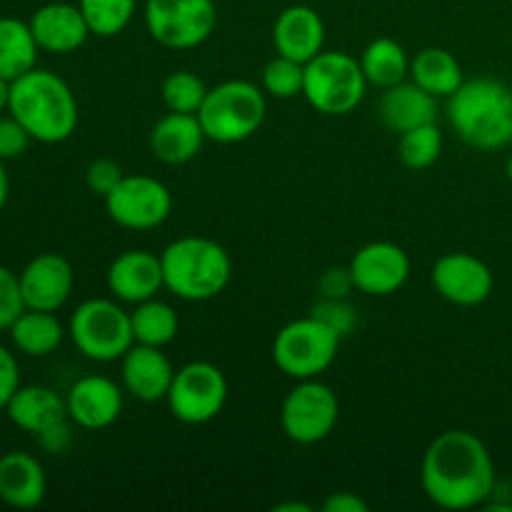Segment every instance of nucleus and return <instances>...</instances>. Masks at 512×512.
I'll use <instances>...</instances> for the list:
<instances>
[{"label":"nucleus","mask_w":512,"mask_h":512,"mask_svg":"<svg viewBox=\"0 0 512 512\" xmlns=\"http://www.w3.org/2000/svg\"><path fill=\"white\" fill-rule=\"evenodd\" d=\"M420 483L430 503L445 510H470L495 495L493 455L470 430H445L428 445L420 463Z\"/></svg>","instance_id":"f257e3e1"},{"label":"nucleus","mask_w":512,"mask_h":512,"mask_svg":"<svg viewBox=\"0 0 512 512\" xmlns=\"http://www.w3.org/2000/svg\"><path fill=\"white\" fill-rule=\"evenodd\" d=\"M448 120L470 148L503 150L512 145V88L498 78H470L448 98Z\"/></svg>","instance_id":"f03ea898"},{"label":"nucleus","mask_w":512,"mask_h":512,"mask_svg":"<svg viewBox=\"0 0 512 512\" xmlns=\"http://www.w3.org/2000/svg\"><path fill=\"white\" fill-rule=\"evenodd\" d=\"M8 113L23 123L30 138L45 145L65 143L78 128V100L73 88L53 70L33 68L13 80Z\"/></svg>","instance_id":"7ed1b4c3"},{"label":"nucleus","mask_w":512,"mask_h":512,"mask_svg":"<svg viewBox=\"0 0 512 512\" xmlns=\"http://www.w3.org/2000/svg\"><path fill=\"white\" fill-rule=\"evenodd\" d=\"M165 288L180 300L205 303L228 288L233 260L228 250L213 238L183 235L165 245L160 253Z\"/></svg>","instance_id":"20e7f679"},{"label":"nucleus","mask_w":512,"mask_h":512,"mask_svg":"<svg viewBox=\"0 0 512 512\" xmlns=\"http://www.w3.org/2000/svg\"><path fill=\"white\" fill-rule=\"evenodd\" d=\"M265 115H268L265 90L250 80H225L215 88H208V95L198 110L205 138L220 145L253 138L265 123Z\"/></svg>","instance_id":"39448f33"},{"label":"nucleus","mask_w":512,"mask_h":512,"mask_svg":"<svg viewBox=\"0 0 512 512\" xmlns=\"http://www.w3.org/2000/svg\"><path fill=\"white\" fill-rule=\"evenodd\" d=\"M68 335L78 353L95 363L120 360L135 345L130 313L115 298L83 300L70 315Z\"/></svg>","instance_id":"423d86ee"},{"label":"nucleus","mask_w":512,"mask_h":512,"mask_svg":"<svg viewBox=\"0 0 512 512\" xmlns=\"http://www.w3.org/2000/svg\"><path fill=\"white\" fill-rule=\"evenodd\" d=\"M368 78L360 60L343 50H323L305 63L303 95L318 113L348 115L363 103Z\"/></svg>","instance_id":"0eeeda50"},{"label":"nucleus","mask_w":512,"mask_h":512,"mask_svg":"<svg viewBox=\"0 0 512 512\" xmlns=\"http://www.w3.org/2000/svg\"><path fill=\"white\" fill-rule=\"evenodd\" d=\"M340 335L323 320L308 315L283 325L273 340V360L288 378H320L338 358Z\"/></svg>","instance_id":"6e6552de"},{"label":"nucleus","mask_w":512,"mask_h":512,"mask_svg":"<svg viewBox=\"0 0 512 512\" xmlns=\"http://www.w3.org/2000/svg\"><path fill=\"white\" fill-rule=\"evenodd\" d=\"M168 410L185 425H205L223 413L228 403V380L218 365L208 360H193L175 370L168 390Z\"/></svg>","instance_id":"1a4fd4ad"},{"label":"nucleus","mask_w":512,"mask_h":512,"mask_svg":"<svg viewBox=\"0 0 512 512\" xmlns=\"http://www.w3.org/2000/svg\"><path fill=\"white\" fill-rule=\"evenodd\" d=\"M143 15L150 38L173 50L198 48L218 25L213 0H145Z\"/></svg>","instance_id":"9d476101"},{"label":"nucleus","mask_w":512,"mask_h":512,"mask_svg":"<svg viewBox=\"0 0 512 512\" xmlns=\"http://www.w3.org/2000/svg\"><path fill=\"white\" fill-rule=\"evenodd\" d=\"M340 418V400L323 380H298L280 408L283 433L298 445L323 443Z\"/></svg>","instance_id":"9b49d317"},{"label":"nucleus","mask_w":512,"mask_h":512,"mask_svg":"<svg viewBox=\"0 0 512 512\" xmlns=\"http://www.w3.org/2000/svg\"><path fill=\"white\" fill-rule=\"evenodd\" d=\"M103 200L110 220L128 230H153L173 213L168 185L153 175H123Z\"/></svg>","instance_id":"f8f14e48"},{"label":"nucleus","mask_w":512,"mask_h":512,"mask_svg":"<svg viewBox=\"0 0 512 512\" xmlns=\"http://www.w3.org/2000/svg\"><path fill=\"white\" fill-rule=\"evenodd\" d=\"M435 293L460 308H475L490 298L495 288L493 270L473 253H445L430 270Z\"/></svg>","instance_id":"ddd939ff"},{"label":"nucleus","mask_w":512,"mask_h":512,"mask_svg":"<svg viewBox=\"0 0 512 512\" xmlns=\"http://www.w3.org/2000/svg\"><path fill=\"white\" fill-rule=\"evenodd\" d=\"M350 275L360 293L383 298L393 295L408 283L410 278V258L400 245L388 240H375L363 245L350 260Z\"/></svg>","instance_id":"4468645a"},{"label":"nucleus","mask_w":512,"mask_h":512,"mask_svg":"<svg viewBox=\"0 0 512 512\" xmlns=\"http://www.w3.org/2000/svg\"><path fill=\"white\" fill-rule=\"evenodd\" d=\"M18 280L25 308L55 313L73 295L75 273L73 265L63 255L40 253L20 270Z\"/></svg>","instance_id":"2eb2a0df"},{"label":"nucleus","mask_w":512,"mask_h":512,"mask_svg":"<svg viewBox=\"0 0 512 512\" xmlns=\"http://www.w3.org/2000/svg\"><path fill=\"white\" fill-rule=\"evenodd\" d=\"M65 403L70 420L78 428L103 430L110 428L123 413V390L105 375H85L70 385Z\"/></svg>","instance_id":"dca6fc26"},{"label":"nucleus","mask_w":512,"mask_h":512,"mask_svg":"<svg viewBox=\"0 0 512 512\" xmlns=\"http://www.w3.org/2000/svg\"><path fill=\"white\" fill-rule=\"evenodd\" d=\"M173 378L175 368L168 355L163 353V348L135 343L120 358V380H123V388L133 398L143 400V403H160V400L168 398Z\"/></svg>","instance_id":"f3484780"},{"label":"nucleus","mask_w":512,"mask_h":512,"mask_svg":"<svg viewBox=\"0 0 512 512\" xmlns=\"http://www.w3.org/2000/svg\"><path fill=\"white\" fill-rule=\"evenodd\" d=\"M165 288L160 255L150 250H125L110 263L108 290L120 303L138 305Z\"/></svg>","instance_id":"a211bd4d"},{"label":"nucleus","mask_w":512,"mask_h":512,"mask_svg":"<svg viewBox=\"0 0 512 512\" xmlns=\"http://www.w3.org/2000/svg\"><path fill=\"white\" fill-rule=\"evenodd\" d=\"M28 23L38 48L55 55H65L83 48L85 40L93 35L80 5L73 3L43 5V8L35 10Z\"/></svg>","instance_id":"6ab92c4d"},{"label":"nucleus","mask_w":512,"mask_h":512,"mask_svg":"<svg viewBox=\"0 0 512 512\" xmlns=\"http://www.w3.org/2000/svg\"><path fill=\"white\" fill-rule=\"evenodd\" d=\"M273 45L278 55L310 63L325 45V23L310 5H290L273 25Z\"/></svg>","instance_id":"aec40b11"},{"label":"nucleus","mask_w":512,"mask_h":512,"mask_svg":"<svg viewBox=\"0 0 512 512\" xmlns=\"http://www.w3.org/2000/svg\"><path fill=\"white\" fill-rule=\"evenodd\" d=\"M205 130L198 115L173 113L158 120L150 130V150L165 165H183L198 158L205 143Z\"/></svg>","instance_id":"412c9836"},{"label":"nucleus","mask_w":512,"mask_h":512,"mask_svg":"<svg viewBox=\"0 0 512 512\" xmlns=\"http://www.w3.org/2000/svg\"><path fill=\"white\" fill-rule=\"evenodd\" d=\"M48 493V478L38 458L28 453H5L0 458V500L15 510L38 508Z\"/></svg>","instance_id":"4be33fe9"},{"label":"nucleus","mask_w":512,"mask_h":512,"mask_svg":"<svg viewBox=\"0 0 512 512\" xmlns=\"http://www.w3.org/2000/svg\"><path fill=\"white\" fill-rule=\"evenodd\" d=\"M380 120L393 133H408L420 125L438 123V98L413 80H403V83L383 90Z\"/></svg>","instance_id":"5701e85b"},{"label":"nucleus","mask_w":512,"mask_h":512,"mask_svg":"<svg viewBox=\"0 0 512 512\" xmlns=\"http://www.w3.org/2000/svg\"><path fill=\"white\" fill-rule=\"evenodd\" d=\"M10 423L30 435H40L55 423L68 420V403L63 395L45 385H20L10 403L5 405Z\"/></svg>","instance_id":"b1692460"},{"label":"nucleus","mask_w":512,"mask_h":512,"mask_svg":"<svg viewBox=\"0 0 512 512\" xmlns=\"http://www.w3.org/2000/svg\"><path fill=\"white\" fill-rule=\"evenodd\" d=\"M8 333L15 348L23 355H28V358H45V355L55 353L65 338V328L58 320V315L48 313V310L30 308H25L15 318Z\"/></svg>","instance_id":"393cba45"},{"label":"nucleus","mask_w":512,"mask_h":512,"mask_svg":"<svg viewBox=\"0 0 512 512\" xmlns=\"http://www.w3.org/2000/svg\"><path fill=\"white\" fill-rule=\"evenodd\" d=\"M410 80L435 98H450L465 83V75L450 50L425 48L410 60Z\"/></svg>","instance_id":"a878e982"},{"label":"nucleus","mask_w":512,"mask_h":512,"mask_svg":"<svg viewBox=\"0 0 512 512\" xmlns=\"http://www.w3.org/2000/svg\"><path fill=\"white\" fill-rule=\"evenodd\" d=\"M38 43L30 23L18 18H0V75L8 80L23 78L38 63Z\"/></svg>","instance_id":"bb28decb"},{"label":"nucleus","mask_w":512,"mask_h":512,"mask_svg":"<svg viewBox=\"0 0 512 512\" xmlns=\"http://www.w3.org/2000/svg\"><path fill=\"white\" fill-rule=\"evenodd\" d=\"M360 68H363L365 78H368V85L385 90L408 78L410 60L398 40L375 38L360 55Z\"/></svg>","instance_id":"cd10ccee"},{"label":"nucleus","mask_w":512,"mask_h":512,"mask_svg":"<svg viewBox=\"0 0 512 512\" xmlns=\"http://www.w3.org/2000/svg\"><path fill=\"white\" fill-rule=\"evenodd\" d=\"M130 323H133L135 343L155 345V348L173 343L180 328L175 308L165 300H158V295L135 305V310H130Z\"/></svg>","instance_id":"c85d7f7f"},{"label":"nucleus","mask_w":512,"mask_h":512,"mask_svg":"<svg viewBox=\"0 0 512 512\" xmlns=\"http://www.w3.org/2000/svg\"><path fill=\"white\" fill-rule=\"evenodd\" d=\"M90 33L98 38H115L133 20L138 0H78Z\"/></svg>","instance_id":"c756f323"},{"label":"nucleus","mask_w":512,"mask_h":512,"mask_svg":"<svg viewBox=\"0 0 512 512\" xmlns=\"http://www.w3.org/2000/svg\"><path fill=\"white\" fill-rule=\"evenodd\" d=\"M443 153V133L438 123L420 125V128L400 133L398 158L408 170H425L435 165V160Z\"/></svg>","instance_id":"7c9ffc66"},{"label":"nucleus","mask_w":512,"mask_h":512,"mask_svg":"<svg viewBox=\"0 0 512 512\" xmlns=\"http://www.w3.org/2000/svg\"><path fill=\"white\" fill-rule=\"evenodd\" d=\"M160 95H163L165 108L173 110V113L198 115L200 105H203L205 95H208V88L190 70H175L160 85Z\"/></svg>","instance_id":"2f4dec72"},{"label":"nucleus","mask_w":512,"mask_h":512,"mask_svg":"<svg viewBox=\"0 0 512 512\" xmlns=\"http://www.w3.org/2000/svg\"><path fill=\"white\" fill-rule=\"evenodd\" d=\"M260 80H263L265 95H273L278 100H290L295 95H303L305 65L293 58H285V55H275L263 68Z\"/></svg>","instance_id":"473e14b6"},{"label":"nucleus","mask_w":512,"mask_h":512,"mask_svg":"<svg viewBox=\"0 0 512 512\" xmlns=\"http://www.w3.org/2000/svg\"><path fill=\"white\" fill-rule=\"evenodd\" d=\"M25 310L18 275L0 263V330H8Z\"/></svg>","instance_id":"72a5a7b5"},{"label":"nucleus","mask_w":512,"mask_h":512,"mask_svg":"<svg viewBox=\"0 0 512 512\" xmlns=\"http://www.w3.org/2000/svg\"><path fill=\"white\" fill-rule=\"evenodd\" d=\"M313 315L323 320L325 325H330L340 338L355 328V313L345 298H323L313 308Z\"/></svg>","instance_id":"f704fd0d"},{"label":"nucleus","mask_w":512,"mask_h":512,"mask_svg":"<svg viewBox=\"0 0 512 512\" xmlns=\"http://www.w3.org/2000/svg\"><path fill=\"white\" fill-rule=\"evenodd\" d=\"M30 140L33 138L18 118H13V115L0 118V160L20 158L28 150Z\"/></svg>","instance_id":"c9c22d12"},{"label":"nucleus","mask_w":512,"mask_h":512,"mask_svg":"<svg viewBox=\"0 0 512 512\" xmlns=\"http://www.w3.org/2000/svg\"><path fill=\"white\" fill-rule=\"evenodd\" d=\"M120 180H123V168L110 158L93 160L85 170V183H88L90 193L100 195V198H105Z\"/></svg>","instance_id":"e433bc0d"},{"label":"nucleus","mask_w":512,"mask_h":512,"mask_svg":"<svg viewBox=\"0 0 512 512\" xmlns=\"http://www.w3.org/2000/svg\"><path fill=\"white\" fill-rule=\"evenodd\" d=\"M20 388V368L15 355L5 345H0V410L10 403L15 390Z\"/></svg>","instance_id":"4c0bfd02"},{"label":"nucleus","mask_w":512,"mask_h":512,"mask_svg":"<svg viewBox=\"0 0 512 512\" xmlns=\"http://www.w3.org/2000/svg\"><path fill=\"white\" fill-rule=\"evenodd\" d=\"M70 423H73V420L68 418V420H63V423H55L53 428L43 430L40 435H35L40 443V448L50 455H63L65 450L73 445V428H70Z\"/></svg>","instance_id":"58836bf2"},{"label":"nucleus","mask_w":512,"mask_h":512,"mask_svg":"<svg viewBox=\"0 0 512 512\" xmlns=\"http://www.w3.org/2000/svg\"><path fill=\"white\" fill-rule=\"evenodd\" d=\"M355 288L350 268H330L320 278V293L323 298H348L350 290Z\"/></svg>","instance_id":"ea45409f"},{"label":"nucleus","mask_w":512,"mask_h":512,"mask_svg":"<svg viewBox=\"0 0 512 512\" xmlns=\"http://www.w3.org/2000/svg\"><path fill=\"white\" fill-rule=\"evenodd\" d=\"M370 505L365 503L360 495L348 493V490H340V493H333L323 503V512H368Z\"/></svg>","instance_id":"a19ab883"},{"label":"nucleus","mask_w":512,"mask_h":512,"mask_svg":"<svg viewBox=\"0 0 512 512\" xmlns=\"http://www.w3.org/2000/svg\"><path fill=\"white\" fill-rule=\"evenodd\" d=\"M8 195H10V178H8V170H5V160H0V210H3L5 203H8Z\"/></svg>","instance_id":"79ce46f5"},{"label":"nucleus","mask_w":512,"mask_h":512,"mask_svg":"<svg viewBox=\"0 0 512 512\" xmlns=\"http://www.w3.org/2000/svg\"><path fill=\"white\" fill-rule=\"evenodd\" d=\"M10 90H13V80L0 75V113H5L10 108Z\"/></svg>","instance_id":"37998d69"},{"label":"nucleus","mask_w":512,"mask_h":512,"mask_svg":"<svg viewBox=\"0 0 512 512\" xmlns=\"http://www.w3.org/2000/svg\"><path fill=\"white\" fill-rule=\"evenodd\" d=\"M273 510L275 512H310L313 508H310V505H303V503H278Z\"/></svg>","instance_id":"c03bdc74"},{"label":"nucleus","mask_w":512,"mask_h":512,"mask_svg":"<svg viewBox=\"0 0 512 512\" xmlns=\"http://www.w3.org/2000/svg\"><path fill=\"white\" fill-rule=\"evenodd\" d=\"M505 173H508V180L512 183V155L508 158V165H505Z\"/></svg>","instance_id":"a18cd8bd"}]
</instances>
